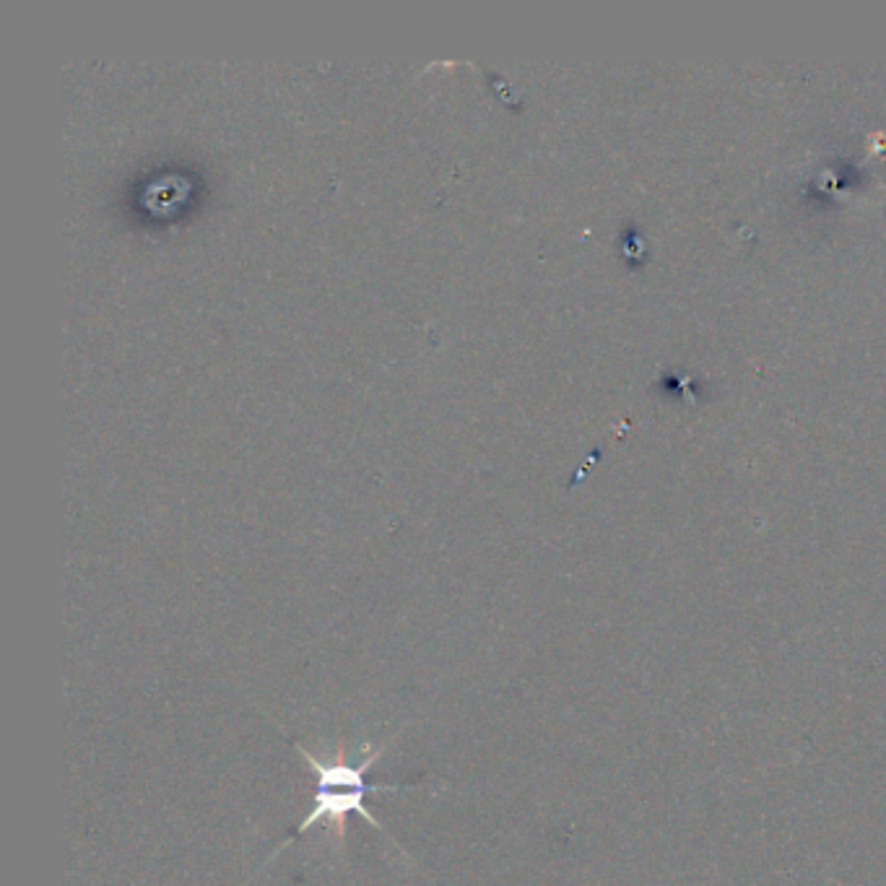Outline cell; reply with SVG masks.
I'll return each instance as SVG.
<instances>
[{
	"label": "cell",
	"instance_id": "cell-1",
	"mask_svg": "<svg viewBox=\"0 0 886 886\" xmlns=\"http://www.w3.org/2000/svg\"><path fill=\"white\" fill-rule=\"evenodd\" d=\"M297 751L302 754V759L307 762L312 772H315V796H312V809L310 814L304 816L302 822H299L297 832H294L292 840L302 837L304 832L310 827H317V824H328L333 829V835L336 840H341L346 835V816L356 814L362 816L364 822L369 827H375L382 832V824L377 822L375 816L369 814L367 806H364V798L369 793H398V790H406V788H414V785H369L367 783V772L372 770L377 764V759L385 754V746H369L367 744V757L364 762L354 764V762H346L343 759L341 751H336V757H330L328 762L317 757V754H310V751L304 749V746L297 744ZM292 840H286L279 850H284L286 845ZM279 850L271 855L276 858Z\"/></svg>",
	"mask_w": 886,
	"mask_h": 886
}]
</instances>
